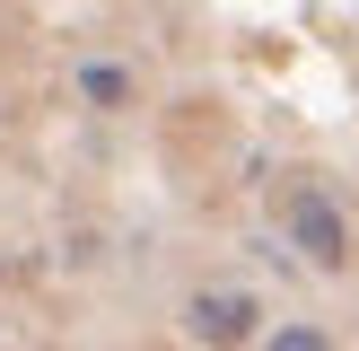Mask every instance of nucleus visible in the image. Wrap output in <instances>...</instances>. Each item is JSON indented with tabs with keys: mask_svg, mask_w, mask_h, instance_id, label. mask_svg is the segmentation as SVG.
I'll return each mask as SVG.
<instances>
[{
	"mask_svg": "<svg viewBox=\"0 0 359 351\" xmlns=\"http://www.w3.org/2000/svg\"><path fill=\"white\" fill-rule=\"evenodd\" d=\"M184 333L210 351H245L263 333V298L237 290V281H202V290H184Z\"/></svg>",
	"mask_w": 359,
	"mask_h": 351,
	"instance_id": "nucleus-1",
	"label": "nucleus"
},
{
	"mask_svg": "<svg viewBox=\"0 0 359 351\" xmlns=\"http://www.w3.org/2000/svg\"><path fill=\"white\" fill-rule=\"evenodd\" d=\"M280 220H290V246L316 263V272H342L351 263V220H342V202H333L325 185H298Z\"/></svg>",
	"mask_w": 359,
	"mask_h": 351,
	"instance_id": "nucleus-2",
	"label": "nucleus"
},
{
	"mask_svg": "<svg viewBox=\"0 0 359 351\" xmlns=\"http://www.w3.org/2000/svg\"><path fill=\"white\" fill-rule=\"evenodd\" d=\"M79 97L97 105V114H114V105H132V70L123 62H79Z\"/></svg>",
	"mask_w": 359,
	"mask_h": 351,
	"instance_id": "nucleus-3",
	"label": "nucleus"
},
{
	"mask_svg": "<svg viewBox=\"0 0 359 351\" xmlns=\"http://www.w3.org/2000/svg\"><path fill=\"white\" fill-rule=\"evenodd\" d=\"M263 351H333V343H325V325H272Z\"/></svg>",
	"mask_w": 359,
	"mask_h": 351,
	"instance_id": "nucleus-4",
	"label": "nucleus"
}]
</instances>
